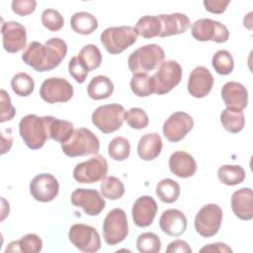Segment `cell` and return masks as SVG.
I'll use <instances>...</instances> for the list:
<instances>
[{
    "mask_svg": "<svg viewBox=\"0 0 253 253\" xmlns=\"http://www.w3.org/2000/svg\"><path fill=\"white\" fill-rule=\"evenodd\" d=\"M70 202L74 207L81 208L88 215H98L106 207V202L100 193L94 189L79 188L72 192Z\"/></svg>",
    "mask_w": 253,
    "mask_h": 253,
    "instance_id": "15",
    "label": "cell"
},
{
    "mask_svg": "<svg viewBox=\"0 0 253 253\" xmlns=\"http://www.w3.org/2000/svg\"><path fill=\"white\" fill-rule=\"evenodd\" d=\"M161 22V32L159 37L165 38L173 35L185 33L191 26L190 19L182 13L158 15Z\"/></svg>",
    "mask_w": 253,
    "mask_h": 253,
    "instance_id": "24",
    "label": "cell"
},
{
    "mask_svg": "<svg viewBox=\"0 0 253 253\" xmlns=\"http://www.w3.org/2000/svg\"><path fill=\"white\" fill-rule=\"evenodd\" d=\"M231 210L242 220H250L253 217V192L250 188H242L231 196Z\"/></svg>",
    "mask_w": 253,
    "mask_h": 253,
    "instance_id": "21",
    "label": "cell"
},
{
    "mask_svg": "<svg viewBox=\"0 0 253 253\" xmlns=\"http://www.w3.org/2000/svg\"><path fill=\"white\" fill-rule=\"evenodd\" d=\"M135 245L140 253H158L161 250L160 238L153 232L139 234Z\"/></svg>",
    "mask_w": 253,
    "mask_h": 253,
    "instance_id": "40",
    "label": "cell"
},
{
    "mask_svg": "<svg viewBox=\"0 0 253 253\" xmlns=\"http://www.w3.org/2000/svg\"><path fill=\"white\" fill-rule=\"evenodd\" d=\"M68 72L70 76L77 82V83H83L87 76L89 69L84 64V62L78 57V55L73 56L68 63Z\"/></svg>",
    "mask_w": 253,
    "mask_h": 253,
    "instance_id": "43",
    "label": "cell"
},
{
    "mask_svg": "<svg viewBox=\"0 0 253 253\" xmlns=\"http://www.w3.org/2000/svg\"><path fill=\"white\" fill-rule=\"evenodd\" d=\"M167 253H191L192 248L190 245L181 239H176L170 242L166 248Z\"/></svg>",
    "mask_w": 253,
    "mask_h": 253,
    "instance_id": "47",
    "label": "cell"
},
{
    "mask_svg": "<svg viewBox=\"0 0 253 253\" xmlns=\"http://www.w3.org/2000/svg\"><path fill=\"white\" fill-rule=\"evenodd\" d=\"M11 87L14 93L20 97H27L34 92L35 81L26 72H19L11 79Z\"/></svg>",
    "mask_w": 253,
    "mask_h": 253,
    "instance_id": "36",
    "label": "cell"
},
{
    "mask_svg": "<svg viewBox=\"0 0 253 253\" xmlns=\"http://www.w3.org/2000/svg\"><path fill=\"white\" fill-rule=\"evenodd\" d=\"M191 33L193 38L199 42L212 41L222 43L229 38V31L225 25L209 18L195 21L191 26Z\"/></svg>",
    "mask_w": 253,
    "mask_h": 253,
    "instance_id": "10",
    "label": "cell"
},
{
    "mask_svg": "<svg viewBox=\"0 0 253 253\" xmlns=\"http://www.w3.org/2000/svg\"><path fill=\"white\" fill-rule=\"evenodd\" d=\"M200 252H232V249L225 243L215 242L204 246L200 249Z\"/></svg>",
    "mask_w": 253,
    "mask_h": 253,
    "instance_id": "48",
    "label": "cell"
},
{
    "mask_svg": "<svg viewBox=\"0 0 253 253\" xmlns=\"http://www.w3.org/2000/svg\"><path fill=\"white\" fill-rule=\"evenodd\" d=\"M66 53V42L59 38H51L44 44L39 42H31L24 50L22 59L36 71L44 72L57 67Z\"/></svg>",
    "mask_w": 253,
    "mask_h": 253,
    "instance_id": "1",
    "label": "cell"
},
{
    "mask_svg": "<svg viewBox=\"0 0 253 253\" xmlns=\"http://www.w3.org/2000/svg\"><path fill=\"white\" fill-rule=\"evenodd\" d=\"M40 96L48 104L65 103L73 96V86L64 78L50 77L42 83Z\"/></svg>",
    "mask_w": 253,
    "mask_h": 253,
    "instance_id": "13",
    "label": "cell"
},
{
    "mask_svg": "<svg viewBox=\"0 0 253 253\" xmlns=\"http://www.w3.org/2000/svg\"><path fill=\"white\" fill-rule=\"evenodd\" d=\"M108 173L106 158L97 154L87 161L78 163L73 169V178L81 184H92L103 180Z\"/></svg>",
    "mask_w": 253,
    "mask_h": 253,
    "instance_id": "11",
    "label": "cell"
},
{
    "mask_svg": "<svg viewBox=\"0 0 253 253\" xmlns=\"http://www.w3.org/2000/svg\"><path fill=\"white\" fill-rule=\"evenodd\" d=\"M42 23L47 30L56 32L63 27L64 20L57 10L45 9L42 13Z\"/></svg>",
    "mask_w": 253,
    "mask_h": 253,
    "instance_id": "42",
    "label": "cell"
},
{
    "mask_svg": "<svg viewBox=\"0 0 253 253\" xmlns=\"http://www.w3.org/2000/svg\"><path fill=\"white\" fill-rule=\"evenodd\" d=\"M170 171L179 178H189L197 171V163L194 157L186 151H175L169 158Z\"/></svg>",
    "mask_w": 253,
    "mask_h": 253,
    "instance_id": "23",
    "label": "cell"
},
{
    "mask_svg": "<svg viewBox=\"0 0 253 253\" xmlns=\"http://www.w3.org/2000/svg\"><path fill=\"white\" fill-rule=\"evenodd\" d=\"M164 57L165 52L160 45L156 43L146 44L138 47L129 54L127 65L133 74H147L149 71L159 67Z\"/></svg>",
    "mask_w": 253,
    "mask_h": 253,
    "instance_id": "2",
    "label": "cell"
},
{
    "mask_svg": "<svg viewBox=\"0 0 253 253\" xmlns=\"http://www.w3.org/2000/svg\"><path fill=\"white\" fill-rule=\"evenodd\" d=\"M221 98L227 108L241 109L247 107L248 92L239 82H226L221 88Z\"/></svg>",
    "mask_w": 253,
    "mask_h": 253,
    "instance_id": "22",
    "label": "cell"
},
{
    "mask_svg": "<svg viewBox=\"0 0 253 253\" xmlns=\"http://www.w3.org/2000/svg\"><path fill=\"white\" fill-rule=\"evenodd\" d=\"M162 150V139L156 132L142 135L137 144V154L139 158L150 161L158 157Z\"/></svg>",
    "mask_w": 253,
    "mask_h": 253,
    "instance_id": "25",
    "label": "cell"
},
{
    "mask_svg": "<svg viewBox=\"0 0 253 253\" xmlns=\"http://www.w3.org/2000/svg\"><path fill=\"white\" fill-rule=\"evenodd\" d=\"M128 234L127 217L124 210L114 209L103 221V236L108 245L114 246L126 239Z\"/></svg>",
    "mask_w": 253,
    "mask_h": 253,
    "instance_id": "7",
    "label": "cell"
},
{
    "mask_svg": "<svg viewBox=\"0 0 253 253\" xmlns=\"http://www.w3.org/2000/svg\"><path fill=\"white\" fill-rule=\"evenodd\" d=\"M101 194L109 200H119L125 194L124 183L115 176L105 177L100 185Z\"/></svg>",
    "mask_w": 253,
    "mask_h": 253,
    "instance_id": "34",
    "label": "cell"
},
{
    "mask_svg": "<svg viewBox=\"0 0 253 253\" xmlns=\"http://www.w3.org/2000/svg\"><path fill=\"white\" fill-rule=\"evenodd\" d=\"M114 92L112 80L105 75H97L91 79L87 86V93L93 100H104Z\"/></svg>",
    "mask_w": 253,
    "mask_h": 253,
    "instance_id": "27",
    "label": "cell"
},
{
    "mask_svg": "<svg viewBox=\"0 0 253 253\" xmlns=\"http://www.w3.org/2000/svg\"><path fill=\"white\" fill-rule=\"evenodd\" d=\"M42 248V239L35 233H29L21 239L9 243L5 252H24V253H38Z\"/></svg>",
    "mask_w": 253,
    "mask_h": 253,
    "instance_id": "29",
    "label": "cell"
},
{
    "mask_svg": "<svg viewBox=\"0 0 253 253\" xmlns=\"http://www.w3.org/2000/svg\"><path fill=\"white\" fill-rule=\"evenodd\" d=\"M61 149L69 157L97 154L100 149V141L90 129L79 127L74 129L67 141L61 143Z\"/></svg>",
    "mask_w": 253,
    "mask_h": 253,
    "instance_id": "4",
    "label": "cell"
},
{
    "mask_svg": "<svg viewBox=\"0 0 253 253\" xmlns=\"http://www.w3.org/2000/svg\"><path fill=\"white\" fill-rule=\"evenodd\" d=\"M182 79V67L176 60L163 61L152 75L154 93L164 95L174 89Z\"/></svg>",
    "mask_w": 253,
    "mask_h": 253,
    "instance_id": "8",
    "label": "cell"
},
{
    "mask_svg": "<svg viewBox=\"0 0 253 253\" xmlns=\"http://www.w3.org/2000/svg\"><path fill=\"white\" fill-rule=\"evenodd\" d=\"M159 226L167 235L178 237L187 229V217L181 211L169 209L162 212L159 218Z\"/></svg>",
    "mask_w": 253,
    "mask_h": 253,
    "instance_id": "20",
    "label": "cell"
},
{
    "mask_svg": "<svg viewBox=\"0 0 253 253\" xmlns=\"http://www.w3.org/2000/svg\"><path fill=\"white\" fill-rule=\"evenodd\" d=\"M126 124L134 129H141L148 126L149 119L145 111L140 108H131L126 113Z\"/></svg>",
    "mask_w": 253,
    "mask_h": 253,
    "instance_id": "41",
    "label": "cell"
},
{
    "mask_svg": "<svg viewBox=\"0 0 253 253\" xmlns=\"http://www.w3.org/2000/svg\"><path fill=\"white\" fill-rule=\"evenodd\" d=\"M46 124L48 139L50 138L60 143L67 141L74 131L72 123L65 120H59L51 116H46Z\"/></svg>",
    "mask_w": 253,
    "mask_h": 253,
    "instance_id": "26",
    "label": "cell"
},
{
    "mask_svg": "<svg viewBox=\"0 0 253 253\" xmlns=\"http://www.w3.org/2000/svg\"><path fill=\"white\" fill-rule=\"evenodd\" d=\"M59 192L57 179L49 173H42L33 178L30 183L32 197L41 203H47L55 199Z\"/></svg>",
    "mask_w": 253,
    "mask_h": 253,
    "instance_id": "16",
    "label": "cell"
},
{
    "mask_svg": "<svg viewBox=\"0 0 253 253\" xmlns=\"http://www.w3.org/2000/svg\"><path fill=\"white\" fill-rule=\"evenodd\" d=\"M157 213V204L150 196L139 197L133 204L131 210L132 219L139 227L149 226Z\"/></svg>",
    "mask_w": 253,
    "mask_h": 253,
    "instance_id": "19",
    "label": "cell"
},
{
    "mask_svg": "<svg viewBox=\"0 0 253 253\" xmlns=\"http://www.w3.org/2000/svg\"><path fill=\"white\" fill-rule=\"evenodd\" d=\"M2 43L6 51L16 53L26 46L27 30L26 28L15 21L5 22L1 28Z\"/></svg>",
    "mask_w": 253,
    "mask_h": 253,
    "instance_id": "17",
    "label": "cell"
},
{
    "mask_svg": "<svg viewBox=\"0 0 253 253\" xmlns=\"http://www.w3.org/2000/svg\"><path fill=\"white\" fill-rule=\"evenodd\" d=\"M220 123L224 129L231 133L241 131L245 126V118L241 109L225 108L220 114Z\"/></svg>",
    "mask_w": 253,
    "mask_h": 253,
    "instance_id": "30",
    "label": "cell"
},
{
    "mask_svg": "<svg viewBox=\"0 0 253 253\" xmlns=\"http://www.w3.org/2000/svg\"><path fill=\"white\" fill-rule=\"evenodd\" d=\"M100 40L109 53L119 54L136 42L137 35L130 26L109 27L102 32Z\"/></svg>",
    "mask_w": 253,
    "mask_h": 253,
    "instance_id": "5",
    "label": "cell"
},
{
    "mask_svg": "<svg viewBox=\"0 0 253 253\" xmlns=\"http://www.w3.org/2000/svg\"><path fill=\"white\" fill-rule=\"evenodd\" d=\"M246 173L240 165H222L217 170L218 180L227 186H235L242 183Z\"/></svg>",
    "mask_w": 253,
    "mask_h": 253,
    "instance_id": "32",
    "label": "cell"
},
{
    "mask_svg": "<svg viewBox=\"0 0 253 253\" xmlns=\"http://www.w3.org/2000/svg\"><path fill=\"white\" fill-rule=\"evenodd\" d=\"M213 86V77L205 66H198L192 70L188 79V92L195 98H204Z\"/></svg>",
    "mask_w": 253,
    "mask_h": 253,
    "instance_id": "18",
    "label": "cell"
},
{
    "mask_svg": "<svg viewBox=\"0 0 253 253\" xmlns=\"http://www.w3.org/2000/svg\"><path fill=\"white\" fill-rule=\"evenodd\" d=\"M77 55L84 62L89 71L97 69L102 63L101 51L97 45L92 43L84 45Z\"/></svg>",
    "mask_w": 253,
    "mask_h": 253,
    "instance_id": "39",
    "label": "cell"
},
{
    "mask_svg": "<svg viewBox=\"0 0 253 253\" xmlns=\"http://www.w3.org/2000/svg\"><path fill=\"white\" fill-rule=\"evenodd\" d=\"M130 89L138 97H148L154 93L152 76L143 73L133 74L130 79Z\"/></svg>",
    "mask_w": 253,
    "mask_h": 253,
    "instance_id": "35",
    "label": "cell"
},
{
    "mask_svg": "<svg viewBox=\"0 0 253 253\" xmlns=\"http://www.w3.org/2000/svg\"><path fill=\"white\" fill-rule=\"evenodd\" d=\"M130 153V144L124 136H116L108 145L109 156L116 161H124L128 158Z\"/></svg>",
    "mask_w": 253,
    "mask_h": 253,
    "instance_id": "37",
    "label": "cell"
},
{
    "mask_svg": "<svg viewBox=\"0 0 253 253\" xmlns=\"http://www.w3.org/2000/svg\"><path fill=\"white\" fill-rule=\"evenodd\" d=\"M156 195L159 200L165 204H172L176 202L180 196L179 184L170 179H162L156 186Z\"/></svg>",
    "mask_w": 253,
    "mask_h": 253,
    "instance_id": "33",
    "label": "cell"
},
{
    "mask_svg": "<svg viewBox=\"0 0 253 253\" xmlns=\"http://www.w3.org/2000/svg\"><path fill=\"white\" fill-rule=\"evenodd\" d=\"M68 238L82 252L93 253L101 248V239L98 231L93 226L84 223L73 224L69 229Z\"/></svg>",
    "mask_w": 253,
    "mask_h": 253,
    "instance_id": "12",
    "label": "cell"
},
{
    "mask_svg": "<svg viewBox=\"0 0 253 253\" xmlns=\"http://www.w3.org/2000/svg\"><path fill=\"white\" fill-rule=\"evenodd\" d=\"M211 64L216 73L220 75L230 74L234 68L233 57L231 53L225 49H219L213 54Z\"/></svg>",
    "mask_w": 253,
    "mask_h": 253,
    "instance_id": "38",
    "label": "cell"
},
{
    "mask_svg": "<svg viewBox=\"0 0 253 253\" xmlns=\"http://www.w3.org/2000/svg\"><path fill=\"white\" fill-rule=\"evenodd\" d=\"M12 10L18 16H27L32 14L37 7L35 0H13L11 3Z\"/></svg>",
    "mask_w": 253,
    "mask_h": 253,
    "instance_id": "45",
    "label": "cell"
},
{
    "mask_svg": "<svg viewBox=\"0 0 253 253\" xmlns=\"http://www.w3.org/2000/svg\"><path fill=\"white\" fill-rule=\"evenodd\" d=\"M0 98H1L0 122L4 123V122L12 120L16 115V111L11 103V98H10L9 94L4 89H1V91H0Z\"/></svg>",
    "mask_w": 253,
    "mask_h": 253,
    "instance_id": "44",
    "label": "cell"
},
{
    "mask_svg": "<svg viewBox=\"0 0 253 253\" xmlns=\"http://www.w3.org/2000/svg\"><path fill=\"white\" fill-rule=\"evenodd\" d=\"M229 3V0H205L203 2L206 10L213 14L223 13L226 10Z\"/></svg>",
    "mask_w": 253,
    "mask_h": 253,
    "instance_id": "46",
    "label": "cell"
},
{
    "mask_svg": "<svg viewBox=\"0 0 253 253\" xmlns=\"http://www.w3.org/2000/svg\"><path fill=\"white\" fill-rule=\"evenodd\" d=\"M70 26L72 30L80 35H90L98 28V21L92 14L81 11L76 12L71 16Z\"/></svg>",
    "mask_w": 253,
    "mask_h": 253,
    "instance_id": "28",
    "label": "cell"
},
{
    "mask_svg": "<svg viewBox=\"0 0 253 253\" xmlns=\"http://www.w3.org/2000/svg\"><path fill=\"white\" fill-rule=\"evenodd\" d=\"M93 125L108 134L120 129L126 120V110L120 104H108L98 107L91 116Z\"/></svg>",
    "mask_w": 253,
    "mask_h": 253,
    "instance_id": "6",
    "label": "cell"
},
{
    "mask_svg": "<svg viewBox=\"0 0 253 253\" xmlns=\"http://www.w3.org/2000/svg\"><path fill=\"white\" fill-rule=\"evenodd\" d=\"M222 211L215 204H208L201 208L195 216L196 231L203 237L210 238L214 236L221 225Z\"/></svg>",
    "mask_w": 253,
    "mask_h": 253,
    "instance_id": "9",
    "label": "cell"
},
{
    "mask_svg": "<svg viewBox=\"0 0 253 253\" xmlns=\"http://www.w3.org/2000/svg\"><path fill=\"white\" fill-rule=\"evenodd\" d=\"M194 120L185 112L173 113L163 124L162 131L170 142H179L193 128Z\"/></svg>",
    "mask_w": 253,
    "mask_h": 253,
    "instance_id": "14",
    "label": "cell"
},
{
    "mask_svg": "<svg viewBox=\"0 0 253 253\" xmlns=\"http://www.w3.org/2000/svg\"><path fill=\"white\" fill-rule=\"evenodd\" d=\"M19 132L25 144L33 150L42 148L48 139L46 116L39 117L34 114L23 117L19 124Z\"/></svg>",
    "mask_w": 253,
    "mask_h": 253,
    "instance_id": "3",
    "label": "cell"
},
{
    "mask_svg": "<svg viewBox=\"0 0 253 253\" xmlns=\"http://www.w3.org/2000/svg\"><path fill=\"white\" fill-rule=\"evenodd\" d=\"M134 29L137 36L144 39H152L159 37L161 32V22L158 16H142L138 19Z\"/></svg>",
    "mask_w": 253,
    "mask_h": 253,
    "instance_id": "31",
    "label": "cell"
}]
</instances>
